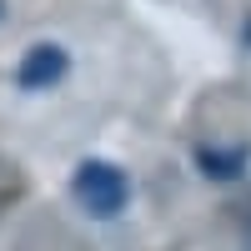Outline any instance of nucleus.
<instances>
[{
    "label": "nucleus",
    "instance_id": "5",
    "mask_svg": "<svg viewBox=\"0 0 251 251\" xmlns=\"http://www.w3.org/2000/svg\"><path fill=\"white\" fill-rule=\"evenodd\" d=\"M0 5H5V0H0Z\"/></svg>",
    "mask_w": 251,
    "mask_h": 251
},
{
    "label": "nucleus",
    "instance_id": "3",
    "mask_svg": "<svg viewBox=\"0 0 251 251\" xmlns=\"http://www.w3.org/2000/svg\"><path fill=\"white\" fill-rule=\"evenodd\" d=\"M196 161H201V171H211L216 181H231V176L241 171V156H216L211 146H201V151H196Z\"/></svg>",
    "mask_w": 251,
    "mask_h": 251
},
{
    "label": "nucleus",
    "instance_id": "2",
    "mask_svg": "<svg viewBox=\"0 0 251 251\" xmlns=\"http://www.w3.org/2000/svg\"><path fill=\"white\" fill-rule=\"evenodd\" d=\"M66 66H71V55L60 46H30L25 60H20V86L25 91H46V86H55V80L66 75Z\"/></svg>",
    "mask_w": 251,
    "mask_h": 251
},
{
    "label": "nucleus",
    "instance_id": "1",
    "mask_svg": "<svg viewBox=\"0 0 251 251\" xmlns=\"http://www.w3.org/2000/svg\"><path fill=\"white\" fill-rule=\"evenodd\" d=\"M71 196L80 201V211L106 221V216H121L126 201H131V181H126L121 166H106V161H86L71 181Z\"/></svg>",
    "mask_w": 251,
    "mask_h": 251
},
{
    "label": "nucleus",
    "instance_id": "4",
    "mask_svg": "<svg viewBox=\"0 0 251 251\" xmlns=\"http://www.w3.org/2000/svg\"><path fill=\"white\" fill-rule=\"evenodd\" d=\"M15 196H20V171H15L10 161H0V211H5Z\"/></svg>",
    "mask_w": 251,
    "mask_h": 251
}]
</instances>
